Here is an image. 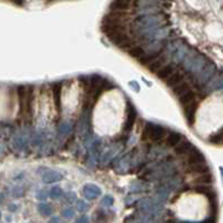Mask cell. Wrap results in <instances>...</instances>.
Instances as JSON below:
<instances>
[{
  "label": "cell",
  "instance_id": "cell-1",
  "mask_svg": "<svg viewBox=\"0 0 223 223\" xmlns=\"http://www.w3.org/2000/svg\"><path fill=\"white\" fill-rule=\"evenodd\" d=\"M18 98H19V113L24 117L25 123L32 120V102H33V87L19 86L17 87Z\"/></svg>",
  "mask_w": 223,
  "mask_h": 223
},
{
  "label": "cell",
  "instance_id": "cell-2",
  "mask_svg": "<svg viewBox=\"0 0 223 223\" xmlns=\"http://www.w3.org/2000/svg\"><path fill=\"white\" fill-rule=\"evenodd\" d=\"M167 134H168L167 128L154 124V123H146L142 132V139L150 140V142H160V140L165 139Z\"/></svg>",
  "mask_w": 223,
  "mask_h": 223
},
{
  "label": "cell",
  "instance_id": "cell-3",
  "mask_svg": "<svg viewBox=\"0 0 223 223\" xmlns=\"http://www.w3.org/2000/svg\"><path fill=\"white\" fill-rule=\"evenodd\" d=\"M137 109L132 105V102H128L127 103V119L124 123V132H130L132 130L135 124V120H137Z\"/></svg>",
  "mask_w": 223,
  "mask_h": 223
},
{
  "label": "cell",
  "instance_id": "cell-4",
  "mask_svg": "<svg viewBox=\"0 0 223 223\" xmlns=\"http://www.w3.org/2000/svg\"><path fill=\"white\" fill-rule=\"evenodd\" d=\"M197 106H198V101L197 99L183 106V112H184V116H186V120H188L189 125H193V123H194V116H196V112H197Z\"/></svg>",
  "mask_w": 223,
  "mask_h": 223
},
{
  "label": "cell",
  "instance_id": "cell-5",
  "mask_svg": "<svg viewBox=\"0 0 223 223\" xmlns=\"http://www.w3.org/2000/svg\"><path fill=\"white\" fill-rule=\"evenodd\" d=\"M184 74H186L184 69L176 68L175 70H174V73L171 74L168 79H167V86L171 87V88H174V87L178 86L179 83H182V80H183V77H184Z\"/></svg>",
  "mask_w": 223,
  "mask_h": 223
},
{
  "label": "cell",
  "instance_id": "cell-6",
  "mask_svg": "<svg viewBox=\"0 0 223 223\" xmlns=\"http://www.w3.org/2000/svg\"><path fill=\"white\" fill-rule=\"evenodd\" d=\"M186 157H188V160H186V163H188V167L189 165H194V164L197 163H202V161H207L205 157L202 156V153L200 152L197 147H191V150L186 154Z\"/></svg>",
  "mask_w": 223,
  "mask_h": 223
},
{
  "label": "cell",
  "instance_id": "cell-7",
  "mask_svg": "<svg viewBox=\"0 0 223 223\" xmlns=\"http://www.w3.org/2000/svg\"><path fill=\"white\" fill-rule=\"evenodd\" d=\"M83 194L87 200H95L96 197H99L102 194V190L98 186H95V184L88 183L83 188Z\"/></svg>",
  "mask_w": 223,
  "mask_h": 223
},
{
  "label": "cell",
  "instance_id": "cell-8",
  "mask_svg": "<svg viewBox=\"0 0 223 223\" xmlns=\"http://www.w3.org/2000/svg\"><path fill=\"white\" fill-rule=\"evenodd\" d=\"M165 65H167V57L164 55V54H160V55H158V57L156 58V59H153L152 62L149 63V65H147V69H149L150 72H153V73L157 74V72L160 70V69L163 68V66H165Z\"/></svg>",
  "mask_w": 223,
  "mask_h": 223
},
{
  "label": "cell",
  "instance_id": "cell-9",
  "mask_svg": "<svg viewBox=\"0 0 223 223\" xmlns=\"http://www.w3.org/2000/svg\"><path fill=\"white\" fill-rule=\"evenodd\" d=\"M132 6H134V2H128V0H119V2H113L110 4L112 11H120V12H124L125 10L134 8Z\"/></svg>",
  "mask_w": 223,
  "mask_h": 223
},
{
  "label": "cell",
  "instance_id": "cell-10",
  "mask_svg": "<svg viewBox=\"0 0 223 223\" xmlns=\"http://www.w3.org/2000/svg\"><path fill=\"white\" fill-rule=\"evenodd\" d=\"M191 147H193V145H191L188 139H184V138H183V140H181V142L175 146V154L186 156L191 150Z\"/></svg>",
  "mask_w": 223,
  "mask_h": 223
},
{
  "label": "cell",
  "instance_id": "cell-11",
  "mask_svg": "<svg viewBox=\"0 0 223 223\" xmlns=\"http://www.w3.org/2000/svg\"><path fill=\"white\" fill-rule=\"evenodd\" d=\"M188 172L189 174H207V172H209V167L207 164V161H202V163H197L194 165H189Z\"/></svg>",
  "mask_w": 223,
  "mask_h": 223
},
{
  "label": "cell",
  "instance_id": "cell-12",
  "mask_svg": "<svg viewBox=\"0 0 223 223\" xmlns=\"http://www.w3.org/2000/svg\"><path fill=\"white\" fill-rule=\"evenodd\" d=\"M175 69H176V65H174V63H167L165 66H163V68L157 72V77L161 79V80H167V79L174 73Z\"/></svg>",
  "mask_w": 223,
  "mask_h": 223
},
{
  "label": "cell",
  "instance_id": "cell-13",
  "mask_svg": "<svg viewBox=\"0 0 223 223\" xmlns=\"http://www.w3.org/2000/svg\"><path fill=\"white\" fill-rule=\"evenodd\" d=\"M182 139H183V137H182L179 132L172 131V132H168V134H167L165 143H167V146H170V147H175Z\"/></svg>",
  "mask_w": 223,
  "mask_h": 223
},
{
  "label": "cell",
  "instance_id": "cell-14",
  "mask_svg": "<svg viewBox=\"0 0 223 223\" xmlns=\"http://www.w3.org/2000/svg\"><path fill=\"white\" fill-rule=\"evenodd\" d=\"M52 88V94H54V102H55V106L57 110L61 112V92H62V83H54L51 86Z\"/></svg>",
  "mask_w": 223,
  "mask_h": 223
},
{
  "label": "cell",
  "instance_id": "cell-15",
  "mask_svg": "<svg viewBox=\"0 0 223 223\" xmlns=\"http://www.w3.org/2000/svg\"><path fill=\"white\" fill-rule=\"evenodd\" d=\"M174 94L176 95V98H182L183 95H186L189 91H191V88H190V84L189 83H184V81H182V83H179L178 86H175L174 87Z\"/></svg>",
  "mask_w": 223,
  "mask_h": 223
},
{
  "label": "cell",
  "instance_id": "cell-16",
  "mask_svg": "<svg viewBox=\"0 0 223 223\" xmlns=\"http://www.w3.org/2000/svg\"><path fill=\"white\" fill-rule=\"evenodd\" d=\"M61 179H62V175L59 172H55V171H48L43 175V182L44 183H55Z\"/></svg>",
  "mask_w": 223,
  "mask_h": 223
},
{
  "label": "cell",
  "instance_id": "cell-17",
  "mask_svg": "<svg viewBox=\"0 0 223 223\" xmlns=\"http://www.w3.org/2000/svg\"><path fill=\"white\" fill-rule=\"evenodd\" d=\"M212 182V174L211 172H207V174H200L198 178H196L193 181V183L196 184H202V186H207L208 183Z\"/></svg>",
  "mask_w": 223,
  "mask_h": 223
},
{
  "label": "cell",
  "instance_id": "cell-18",
  "mask_svg": "<svg viewBox=\"0 0 223 223\" xmlns=\"http://www.w3.org/2000/svg\"><path fill=\"white\" fill-rule=\"evenodd\" d=\"M127 52L130 54L132 58H137V59H139V58H142L143 55L146 54V51H145V48L140 47V46H134V47H131L130 50L127 51Z\"/></svg>",
  "mask_w": 223,
  "mask_h": 223
},
{
  "label": "cell",
  "instance_id": "cell-19",
  "mask_svg": "<svg viewBox=\"0 0 223 223\" xmlns=\"http://www.w3.org/2000/svg\"><path fill=\"white\" fill-rule=\"evenodd\" d=\"M160 54H161V51H154V52H152V54H145V55H143L142 58H139L138 61H139V62L142 63V65H146V66H147L149 63L152 62L153 59H156V58H157L158 55H160Z\"/></svg>",
  "mask_w": 223,
  "mask_h": 223
},
{
  "label": "cell",
  "instance_id": "cell-20",
  "mask_svg": "<svg viewBox=\"0 0 223 223\" xmlns=\"http://www.w3.org/2000/svg\"><path fill=\"white\" fill-rule=\"evenodd\" d=\"M37 211H39V214L43 215V216H50V215L52 214V208H51V205L46 204V202H42V204H39V207H37Z\"/></svg>",
  "mask_w": 223,
  "mask_h": 223
},
{
  "label": "cell",
  "instance_id": "cell-21",
  "mask_svg": "<svg viewBox=\"0 0 223 223\" xmlns=\"http://www.w3.org/2000/svg\"><path fill=\"white\" fill-rule=\"evenodd\" d=\"M94 222L95 223H107V218H106V212L103 209H98L94 214Z\"/></svg>",
  "mask_w": 223,
  "mask_h": 223
},
{
  "label": "cell",
  "instance_id": "cell-22",
  "mask_svg": "<svg viewBox=\"0 0 223 223\" xmlns=\"http://www.w3.org/2000/svg\"><path fill=\"white\" fill-rule=\"evenodd\" d=\"M196 190L198 191V193H202V194H205V196H208V197H214V190H212L209 186H197L196 188Z\"/></svg>",
  "mask_w": 223,
  "mask_h": 223
},
{
  "label": "cell",
  "instance_id": "cell-23",
  "mask_svg": "<svg viewBox=\"0 0 223 223\" xmlns=\"http://www.w3.org/2000/svg\"><path fill=\"white\" fill-rule=\"evenodd\" d=\"M62 194H63L62 193V189H61L59 186H54V188L50 190V197H51V198H54V200L59 198Z\"/></svg>",
  "mask_w": 223,
  "mask_h": 223
},
{
  "label": "cell",
  "instance_id": "cell-24",
  "mask_svg": "<svg viewBox=\"0 0 223 223\" xmlns=\"http://www.w3.org/2000/svg\"><path fill=\"white\" fill-rule=\"evenodd\" d=\"M209 142L215 143V145H220L222 143V130H219L218 134H214L212 137H209Z\"/></svg>",
  "mask_w": 223,
  "mask_h": 223
},
{
  "label": "cell",
  "instance_id": "cell-25",
  "mask_svg": "<svg viewBox=\"0 0 223 223\" xmlns=\"http://www.w3.org/2000/svg\"><path fill=\"white\" fill-rule=\"evenodd\" d=\"M113 202H114V200H113V197L112 196H106V197L102 198V205H105V207H112L113 205Z\"/></svg>",
  "mask_w": 223,
  "mask_h": 223
},
{
  "label": "cell",
  "instance_id": "cell-26",
  "mask_svg": "<svg viewBox=\"0 0 223 223\" xmlns=\"http://www.w3.org/2000/svg\"><path fill=\"white\" fill-rule=\"evenodd\" d=\"M74 215V209L73 208H66L62 211V216L66 218V219H70V218H73Z\"/></svg>",
  "mask_w": 223,
  "mask_h": 223
},
{
  "label": "cell",
  "instance_id": "cell-27",
  "mask_svg": "<svg viewBox=\"0 0 223 223\" xmlns=\"http://www.w3.org/2000/svg\"><path fill=\"white\" fill-rule=\"evenodd\" d=\"M77 209L80 212L87 211V209H88V204H87V202H84L83 200H79V201H77Z\"/></svg>",
  "mask_w": 223,
  "mask_h": 223
},
{
  "label": "cell",
  "instance_id": "cell-28",
  "mask_svg": "<svg viewBox=\"0 0 223 223\" xmlns=\"http://www.w3.org/2000/svg\"><path fill=\"white\" fill-rule=\"evenodd\" d=\"M74 223H90V220H88V218H87L86 215H81L79 219H76V222Z\"/></svg>",
  "mask_w": 223,
  "mask_h": 223
},
{
  "label": "cell",
  "instance_id": "cell-29",
  "mask_svg": "<svg viewBox=\"0 0 223 223\" xmlns=\"http://www.w3.org/2000/svg\"><path fill=\"white\" fill-rule=\"evenodd\" d=\"M130 87H131L134 91H137V92H139V87H138V83L137 81H130Z\"/></svg>",
  "mask_w": 223,
  "mask_h": 223
},
{
  "label": "cell",
  "instance_id": "cell-30",
  "mask_svg": "<svg viewBox=\"0 0 223 223\" xmlns=\"http://www.w3.org/2000/svg\"><path fill=\"white\" fill-rule=\"evenodd\" d=\"M17 209H18V207L15 205V204H11V205L8 207V211H10V212H15Z\"/></svg>",
  "mask_w": 223,
  "mask_h": 223
},
{
  "label": "cell",
  "instance_id": "cell-31",
  "mask_svg": "<svg viewBox=\"0 0 223 223\" xmlns=\"http://www.w3.org/2000/svg\"><path fill=\"white\" fill-rule=\"evenodd\" d=\"M37 198H39V200H44L46 198V191H40V193L37 194Z\"/></svg>",
  "mask_w": 223,
  "mask_h": 223
},
{
  "label": "cell",
  "instance_id": "cell-32",
  "mask_svg": "<svg viewBox=\"0 0 223 223\" xmlns=\"http://www.w3.org/2000/svg\"><path fill=\"white\" fill-rule=\"evenodd\" d=\"M48 223H61V222H59V219H58V218H52V219H51Z\"/></svg>",
  "mask_w": 223,
  "mask_h": 223
},
{
  "label": "cell",
  "instance_id": "cell-33",
  "mask_svg": "<svg viewBox=\"0 0 223 223\" xmlns=\"http://www.w3.org/2000/svg\"><path fill=\"white\" fill-rule=\"evenodd\" d=\"M4 201V194H0V204Z\"/></svg>",
  "mask_w": 223,
  "mask_h": 223
},
{
  "label": "cell",
  "instance_id": "cell-34",
  "mask_svg": "<svg viewBox=\"0 0 223 223\" xmlns=\"http://www.w3.org/2000/svg\"><path fill=\"white\" fill-rule=\"evenodd\" d=\"M0 218H2V212H0Z\"/></svg>",
  "mask_w": 223,
  "mask_h": 223
}]
</instances>
